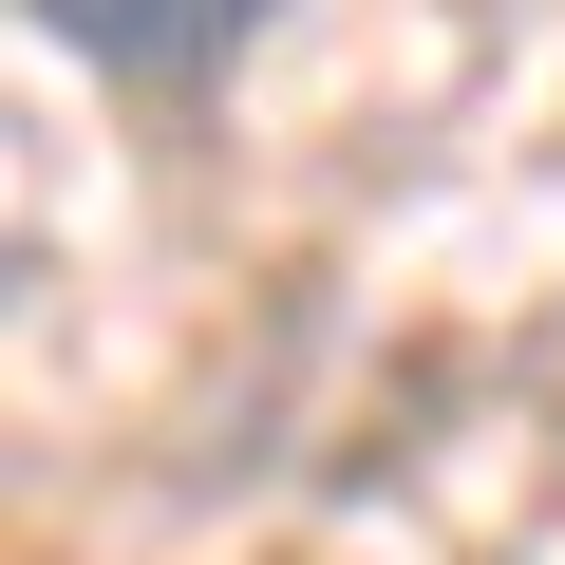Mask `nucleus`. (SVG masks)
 <instances>
[{
  "label": "nucleus",
  "mask_w": 565,
  "mask_h": 565,
  "mask_svg": "<svg viewBox=\"0 0 565 565\" xmlns=\"http://www.w3.org/2000/svg\"><path fill=\"white\" fill-rule=\"evenodd\" d=\"M20 20H39L76 76H114V95H207L282 0H20Z\"/></svg>",
  "instance_id": "nucleus-1"
}]
</instances>
